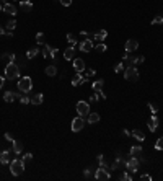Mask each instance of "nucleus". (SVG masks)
I'll return each mask as SVG.
<instances>
[{
	"instance_id": "nucleus-1",
	"label": "nucleus",
	"mask_w": 163,
	"mask_h": 181,
	"mask_svg": "<svg viewBox=\"0 0 163 181\" xmlns=\"http://www.w3.org/2000/svg\"><path fill=\"white\" fill-rule=\"evenodd\" d=\"M5 78H8V80L20 78V67L15 62H8L5 65Z\"/></svg>"
},
{
	"instance_id": "nucleus-2",
	"label": "nucleus",
	"mask_w": 163,
	"mask_h": 181,
	"mask_svg": "<svg viewBox=\"0 0 163 181\" xmlns=\"http://www.w3.org/2000/svg\"><path fill=\"white\" fill-rule=\"evenodd\" d=\"M33 90V80L30 77H21L18 80V92L21 93H30Z\"/></svg>"
},
{
	"instance_id": "nucleus-3",
	"label": "nucleus",
	"mask_w": 163,
	"mask_h": 181,
	"mask_svg": "<svg viewBox=\"0 0 163 181\" xmlns=\"http://www.w3.org/2000/svg\"><path fill=\"white\" fill-rule=\"evenodd\" d=\"M10 171L13 176H20L25 171V161L23 160H12L10 161Z\"/></svg>"
},
{
	"instance_id": "nucleus-4",
	"label": "nucleus",
	"mask_w": 163,
	"mask_h": 181,
	"mask_svg": "<svg viewBox=\"0 0 163 181\" xmlns=\"http://www.w3.org/2000/svg\"><path fill=\"white\" fill-rule=\"evenodd\" d=\"M124 78L129 82H137L139 80V70L134 65H129L127 69H124Z\"/></svg>"
},
{
	"instance_id": "nucleus-5",
	"label": "nucleus",
	"mask_w": 163,
	"mask_h": 181,
	"mask_svg": "<svg viewBox=\"0 0 163 181\" xmlns=\"http://www.w3.org/2000/svg\"><path fill=\"white\" fill-rule=\"evenodd\" d=\"M77 113H78V116L82 118H87L90 114V103L87 101H77Z\"/></svg>"
},
{
	"instance_id": "nucleus-6",
	"label": "nucleus",
	"mask_w": 163,
	"mask_h": 181,
	"mask_svg": "<svg viewBox=\"0 0 163 181\" xmlns=\"http://www.w3.org/2000/svg\"><path fill=\"white\" fill-rule=\"evenodd\" d=\"M109 178H111V173H109L106 168L100 166V168L95 170V179H98V181H108Z\"/></svg>"
},
{
	"instance_id": "nucleus-7",
	"label": "nucleus",
	"mask_w": 163,
	"mask_h": 181,
	"mask_svg": "<svg viewBox=\"0 0 163 181\" xmlns=\"http://www.w3.org/2000/svg\"><path fill=\"white\" fill-rule=\"evenodd\" d=\"M139 163H140V161H139L137 157H129L127 161H126V168H127L129 173H136L139 170Z\"/></svg>"
},
{
	"instance_id": "nucleus-8",
	"label": "nucleus",
	"mask_w": 163,
	"mask_h": 181,
	"mask_svg": "<svg viewBox=\"0 0 163 181\" xmlns=\"http://www.w3.org/2000/svg\"><path fill=\"white\" fill-rule=\"evenodd\" d=\"M21 92H13V90H8V92L3 93V101L5 103H13L16 98H20L21 96Z\"/></svg>"
},
{
	"instance_id": "nucleus-9",
	"label": "nucleus",
	"mask_w": 163,
	"mask_h": 181,
	"mask_svg": "<svg viewBox=\"0 0 163 181\" xmlns=\"http://www.w3.org/2000/svg\"><path fill=\"white\" fill-rule=\"evenodd\" d=\"M83 127H85V119L82 116L75 118L72 121V132H80V131H83Z\"/></svg>"
},
{
	"instance_id": "nucleus-10",
	"label": "nucleus",
	"mask_w": 163,
	"mask_h": 181,
	"mask_svg": "<svg viewBox=\"0 0 163 181\" xmlns=\"http://www.w3.org/2000/svg\"><path fill=\"white\" fill-rule=\"evenodd\" d=\"M56 54H57V47H51L49 44H44V47H42V57L56 59Z\"/></svg>"
},
{
	"instance_id": "nucleus-11",
	"label": "nucleus",
	"mask_w": 163,
	"mask_h": 181,
	"mask_svg": "<svg viewBox=\"0 0 163 181\" xmlns=\"http://www.w3.org/2000/svg\"><path fill=\"white\" fill-rule=\"evenodd\" d=\"M158 124H160V119L157 118V114H152L150 119L147 121L148 131H150V132H155V131H157V127H158Z\"/></svg>"
},
{
	"instance_id": "nucleus-12",
	"label": "nucleus",
	"mask_w": 163,
	"mask_h": 181,
	"mask_svg": "<svg viewBox=\"0 0 163 181\" xmlns=\"http://www.w3.org/2000/svg\"><path fill=\"white\" fill-rule=\"evenodd\" d=\"M78 49L82 51V52H90L93 49V41L92 39H83L78 44Z\"/></svg>"
},
{
	"instance_id": "nucleus-13",
	"label": "nucleus",
	"mask_w": 163,
	"mask_h": 181,
	"mask_svg": "<svg viewBox=\"0 0 163 181\" xmlns=\"http://www.w3.org/2000/svg\"><path fill=\"white\" fill-rule=\"evenodd\" d=\"M137 47H139V41L137 39H127L124 49H126V52H136Z\"/></svg>"
},
{
	"instance_id": "nucleus-14",
	"label": "nucleus",
	"mask_w": 163,
	"mask_h": 181,
	"mask_svg": "<svg viewBox=\"0 0 163 181\" xmlns=\"http://www.w3.org/2000/svg\"><path fill=\"white\" fill-rule=\"evenodd\" d=\"M87 82H88V78L83 77V75H82L80 72H77L75 77L72 78V85H74V87H77V85H82V83H87Z\"/></svg>"
},
{
	"instance_id": "nucleus-15",
	"label": "nucleus",
	"mask_w": 163,
	"mask_h": 181,
	"mask_svg": "<svg viewBox=\"0 0 163 181\" xmlns=\"http://www.w3.org/2000/svg\"><path fill=\"white\" fill-rule=\"evenodd\" d=\"M103 87H104V80L100 78V80H95V82L92 83V88L95 93H101L103 92Z\"/></svg>"
},
{
	"instance_id": "nucleus-16",
	"label": "nucleus",
	"mask_w": 163,
	"mask_h": 181,
	"mask_svg": "<svg viewBox=\"0 0 163 181\" xmlns=\"http://www.w3.org/2000/svg\"><path fill=\"white\" fill-rule=\"evenodd\" d=\"M74 70L75 72H83L85 70V60L83 59H74Z\"/></svg>"
},
{
	"instance_id": "nucleus-17",
	"label": "nucleus",
	"mask_w": 163,
	"mask_h": 181,
	"mask_svg": "<svg viewBox=\"0 0 163 181\" xmlns=\"http://www.w3.org/2000/svg\"><path fill=\"white\" fill-rule=\"evenodd\" d=\"M20 8H21L23 12L30 13L33 10V3L30 2V0H20Z\"/></svg>"
},
{
	"instance_id": "nucleus-18",
	"label": "nucleus",
	"mask_w": 163,
	"mask_h": 181,
	"mask_svg": "<svg viewBox=\"0 0 163 181\" xmlns=\"http://www.w3.org/2000/svg\"><path fill=\"white\" fill-rule=\"evenodd\" d=\"M0 163H2V165L10 163V150H3V152H0Z\"/></svg>"
},
{
	"instance_id": "nucleus-19",
	"label": "nucleus",
	"mask_w": 163,
	"mask_h": 181,
	"mask_svg": "<svg viewBox=\"0 0 163 181\" xmlns=\"http://www.w3.org/2000/svg\"><path fill=\"white\" fill-rule=\"evenodd\" d=\"M74 54H75V47L74 46H69L65 49V52H64V59L65 60H74Z\"/></svg>"
},
{
	"instance_id": "nucleus-20",
	"label": "nucleus",
	"mask_w": 163,
	"mask_h": 181,
	"mask_svg": "<svg viewBox=\"0 0 163 181\" xmlns=\"http://www.w3.org/2000/svg\"><path fill=\"white\" fill-rule=\"evenodd\" d=\"M42 101H44V96H42V93H36L31 96V104H34V106H38V104H42Z\"/></svg>"
},
{
	"instance_id": "nucleus-21",
	"label": "nucleus",
	"mask_w": 163,
	"mask_h": 181,
	"mask_svg": "<svg viewBox=\"0 0 163 181\" xmlns=\"http://www.w3.org/2000/svg\"><path fill=\"white\" fill-rule=\"evenodd\" d=\"M129 155L131 157H142V147L140 145H134V147H131V152H129Z\"/></svg>"
},
{
	"instance_id": "nucleus-22",
	"label": "nucleus",
	"mask_w": 163,
	"mask_h": 181,
	"mask_svg": "<svg viewBox=\"0 0 163 181\" xmlns=\"http://www.w3.org/2000/svg\"><path fill=\"white\" fill-rule=\"evenodd\" d=\"M3 12L8 13V15H13V16H15V15H16V7L12 5V3H5V5H3Z\"/></svg>"
},
{
	"instance_id": "nucleus-23",
	"label": "nucleus",
	"mask_w": 163,
	"mask_h": 181,
	"mask_svg": "<svg viewBox=\"0 0 163 181\" xmlns=\"http://www.w3.org/2000/svg\"><path fill=\"white\" fill-rule=\"evenodd\" d=\"M108 38V31L106 30H98L96 33H95V39L96 41H103Z\"/></svg>"
},
{
	"instance_id": "nucleus-24",
	"label": "nucleus",
	"mask_w": 163,
	"mask_h": 181,
	"mask_svg": "<svg viewBox=\"0 0 163 181\" xmlns=\"http://www.w3.org/2000/svg\"><path fill=\"white\" fill-rule=\"evenodd\" d=\"M131 136L134 137V139H137L139 142H142L143 139H145V134H143L142 131H139V129H134V131L131 132Z\"/></svg>"
},
{
	"instance_id": "nucleus-25",
	"label": "nucleus",
	"mask_w": 163,
	"mask_h": 181,
	"mask_svg": "<svg viewBox=\"0 0 163 181\" xmlns=\"http://www.w3.org/2000/svg\"><path fill=\"white\" fill-rule=\"evenodd\" d=\"M98 121H100V114L98 113H90L88 114V119H87L88 124H95V122H98Z\"/></svg>"
},
{
	"instance_id": "nucleus-26",
	"label": "nucleus",
	"mask_w": 163,
	"mask_h": 181,
	"mask_svg": "<svg viewBox=\"0 0 163 181\" xmlns=\"http://www.w3.org/2000/svg\"><path fill=\"white\" fill-rule=\"evenodd\" d=\"M12 144H13V152H15L16 155H20L23 152V144H21V142H18V140H13Z\"/></svg>"
},
{
	"instance_id": "nucleus-27",
	"label": "nucleus",
	"mask_w": 163,
	"mask_h": 181,
	"mask_svg": "<svg viewBox=\"0 0 163 181\" xmlns=\"http://www.w3.org/2000/svg\"><path fill=\"white\" fill-rule=\"evenodd\" d=\"M56 74H57V67H56V65H47V67H46V75H47V77H56Z\"/></svg>"
},
{
	"instance_id": "nucleus-28",
	"label": "nucleus",
	"mask_w": 163,
	"mask_h": 181,
	"mask_svg": "<svg viewBox=\"0 0 163 181\" xmlns=\"http://www.w3.org/2000/svg\"><path fill=\"white\" fill-rule=\"evenodd\" d=\"M2 59H5V60H8V62H15V54L13 52H3L2 54Z\"/></svg>"
},
{
	"instance_id": "nucleus-29",
	"label": "nucleus",
	"mask_w": 163,
	"mask_h": 181,
	"mask_svg": "<svg viewBox=\"0 0 163 181\" xmlns=\"http://www.w3.org/2000/svg\"><path fill=\"white\" fill-rule=\"evenodd\" d=\"M65 39L69 41V44L70 46H77V38H75V34H72V33H67V36H65Z\"/></svg>"
},
{
	"instance_id": "nucleus-30",
	"label": "nucleus",
	"mask_w": 163,
	"mask_h": 181,
	"mask_svg": "<svg viewBox=\"0 0 163 181\" xmlns=\"http://www.w3.org/2000/svg\"><path fill=\"white\" fill-rule=\"evenodd\" d=\"M38 54H39V49H38V47H33V49H30L26 52V57H28V59H34Z\"/></svg>"
},
{
	"instance_id": "nucleus-31",
	"label": "nucleus",
	"mask_w": 163,
	"mask_h": 181,
	"mask_svg": "<svg viewBox=\"0 0 163 181\" xmlns=\"http://www.w3.org/2000/svg\"><path fill=\"white\" fill-rule=\"evenodd\" d=\"M83 173H85V178H87V179H88V178H92V176H93V178H95V175H93V173H95V170L92 168V166H88V168H87V170H85V171H83Z\"/></svg>"
},
{
	"instance_id": "nucleus-32",
	"label": "nucleus",
	"mask_w": 163,
	"mask_h": 181,
	"mask_svg": "<svg viewBox=\"0 0 163 181\" xmlns=\"http://www.w3.org/2000/svg\"><path fill=\"white\" fill-rule=\"evenodd\" d=\"M15 28H16V21H15V20L7 21V30H8V31H13Z\"/></svg>"
},
{
	"instance_id": "nucleus-33",
	"label": "nucleus",
	"mask_w": 163,
	"mask_h": 181,
	"mask_svg": "<svg viewBox=\"0 0 163 181\" xmlns=\"http://www.w3.org/2000/svg\"><path fill=\"white\" fill-rule=\"evenodd\" d=\"M106 49H108V46L104 44V42H101V44H98L96 47H95V52H104Z\"/></svg>"
},
{
	"instance_id": "nucleus-34",
	"label": "nucleus",
	"mask_w": 163,
	"mask_h": 181,
	"mask_svg": "<svg viewBox=\"0 0 163 181\" xmlns=\"http://www.w3.org/2000/svg\"><path fill=\"white\" fill-rule=\"evenodd\" d=\"M20 103L21 104H30L31 103V98L30 96H25V93H23L21 96H20Z\"/></svg>"
},
{
	"instance_id": "nucleus-35",
	"label": "nucleus",
	"mask_w": 163,
	"mask_h": 181,
	"mask_svg": "<svg viewBox=\"0 0 163 181\" xmlns=\"http://www.w3.org/2000/svg\"><path fill=\"white\" fill-rule=\"evenodd\" d=\"M119 179H121V181H132V176L129 173H121V175H119Z\"/></svg>"
},
{
	"instance_id": "nucleus-36",
	"label": "nucleus",
	"mask_w": 163,
	"mask_h": 181,
	"mask_svg": "<svg viewBox=\"0 0 163 181\" xmlns=\"http://www.w3.org/2000/svg\"><path fill=\"white\" fill-rule=\"evenodd\" d=\"M155 149H157V150H163V137L157 139V142H155Z\"/></svg>"
},
{
	"instance_id": "nucleus-37",
	"label": "nucleus",
	"mask_w": 163,
	"mask_h": 181,
	"mask_svg": "<svg viewBox=\"0 0 163 181\" xmlns=\"http://www.w3.org/2000/svg\"><path fill=\"white\" fill-rule=\"evenodd\" d=\"M124 69H126V67H124V62H119L116 67H114V72H116V74H121Z\"/></svg>"
},
{
	"instance_id": "nucleus-38",
	"label": "nucleus",
	"mask_w": 163,
	"mask_h": 181,
	"mask_svg": "<svg viewBox=\"0 0 163 181\" xmlns=\"http://www.w3.org/2000/svg\"><path fill=\"white\" fill-rule=\"evenodd\" d=\"M36 42L38 44H42V42H44V33H38L36 34Z\"/></svg>"
},
{
	"instance_id": "nucleus-39",
	"label": "nucleus",
	"mask_w": 163,
	"mask_h": 181,
	"mask_svg": "<svg viewBox=\"0 0 163 181\" xmlns=\"http://www.w3.org/2000/svg\"><path fill=\"white\" fill-rule=\"evenodd\" d=\"M23 161H25V163H28V161H31L33 160V154H30V152H28V154H25L23 155V158H21Z\"/></svg>"
},
{
	"instance_id": "nucleus-40",
	"label": "nucleus",
	"mask_w": 163,
	"mask_h": 181,
	"mask_svg": "<svg viewBox=\"0 0 163 181\" xmlns=\"http://www.w3.org/2000/svg\"><path fill=\"white\" fill-rule=\"evenodd\" d=\"M158 23H163V15H158L152 20V25H158Z\"/></svg>"
},
{
	"instance_id": "nucleus-41",
	"label": "nucleus",
	"mask_w": 163,
	"mask_h": 181,
	"mask_svg": "<svg viewBox=\"0 0 163 181\" xmlns=\"http://www.w3.org/2000/svg\"><path fill=\"white\" fill-rule=\"evenodd\" d=\"M100 100V93H93L92 96H90V103H96Z\"/></svg>"
},
{
	"instance_id": "nucleus-42",
	"label": "nucleus",
	"mask_w": 163,
	"mask_h": 181,
	"mask_svg": "<svg viewBox=\"0 0 163 181\" xmlns=\"http://www.w3.org/2000/svg\"><path fill=\"white\" fill-rule=\"evenodd\" d=\"M93 75H95V70H93V69H90V70H87L85 77H87V78H90V77H93Z\"/></svg>"
},
{
	"instance_id": "nucleus-43",
	"label": "nucleus",
	"mask_w": 163,
	"mask_h": 181,
	"mask_svg": "<svg viewBox=\"0 0 163 181\" xmlns=\"http://www.w3.org/2000/svg\"><path fill=\"white\" fill-rule=\"evenodd\" d=\"M60 3H62L64 7H70V5H72V0H60Z\"/></svg>"
},
{
	"instance_id": "nucleus-44",
	"label": "nucleus",
	"mask_w": 163,
	"mask_h": 181,
	"mask_svg": "<svg viewBox=\"0 0 163 181\" xmlns=\"http://www.w3.org/2000/svg\"><path fill=\"white\" fill-rule=\"evenodd\" d=\"M148 108H150V111H152L153 114H157V106H155V104L150 103V104H148Z\"/></svg>"
},
{
	"instance_id": "nucleus-45",
	"label": "nucleus",
	"mask_w": 163,
	"mask_h": 181,
	"mask_svg": "<svg viewBox=\"0 0 163 181\" xmlns=\"http://www.w3.org/2000/svg\"><path fill=\"white\" fill-rule=\"evenodd\" d=\"M5 139H7V140H10V142H13V140H15V139H13V137H12V134H8V132L5 134Z\"/></svg>"
},
{
	"instance_id": "nucleus-46",
	"label": "nucleus",
	"mask_w": 163,
	"mask_h": 181,
	"mask_svg": "<svg viewBox=\"0 0 163 181\" xmlns=\"http://www.w3.org/2000/svg\"><path fill=\"white\" fill-rule=\"evenodd\" d=\"M140 179H147V181H150L152 178H150L148 175H142V176H140Z\"/></svg>"
},
{
	"instance_id": "nucleus-47",
	"label": "nucleus",
	"mask_w": 163,
	"mask_h": 181,
	"mask_svg": "<svg viewBox=\"0 0 163 181\" xmlns=\"http://www.w3.org/2000/svg\"><path fill=\"white\" fill-rule=\"evenodd\" d=\"M5 36L7 38H13V31H5Z\"/></svg>"
},
{
	"instance_id": "nucleus-48",
	"label": "nucleus",
	"mask_w": 163,
	"mask_h": 181,
	"mask_svg": "<svg viewBox=\"0 0 163 181\" xmlns=\"http://www.w3.org/2000/svg\"><path fill=\"white\" fill-rule=\"evenodd\" d=\"M137 59H139V64H142V62H143V60H145V57H143V56H139V57H137Z\"/></svg>"
},
{
	"instance_id": "nucleus-49",
	"label": "nucleus",
	"mask_w": 163,
	"mask_h": 181,
	"mask_svg": "<svg viewBox=\"0 0 163 181\" xmlns=\"http://www.w3.org/2000/svg\"><path fill=\"white\" fill-rule=\"evenodd\" d=\"M3 83H5V78L0 77V88H3Z\"/></svg>"
},
{
	"instance_id": "nucleus-50",
	"label": "nucleus",
	"mask_w": 163,
	"mask_h": 181,
	"mask_svg": "<svg viewBox=\"0 0 163 181\" xmlns=\"http://www.w3.org/2000/svg\"><path fill=\"white\" fill-rule=\"evenodd\" d=\"M122 134H124V136H131V131H127V129H124V131H122Z\"/></svg>"
},
{
	"instance_id": "nucleus-51",
	"label": "nucleus",
	"mask_w": 163,
	"mask_h": 181,
	"mask_svg": "<svg viewBox=\"0 0 163 181\" xmlns=\"http://www.w3.org/2000/svg\"><path fill=\"white\" fill-rule=\"evenodd\" d=\"M5 34V30H3V26H0V36Z\"/></svg>"
},
{
	"instance_id": "nucleus-52",
	"label": "nucleus",
	"mask_w": 163,
	"mask_h": 181,
	"mask_svg": "<svg viewBox=\"0 0 163 181\" xmlns=\"http://www.w3.org/2000/svg\"><path fill=\"white\" fill-rule=\"evenodd\" d=\"M2 10H3V7H2V5H0V12H2Z\"/></svg>"
}]
</instances>
